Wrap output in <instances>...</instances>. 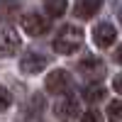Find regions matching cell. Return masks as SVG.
I'll use <instances>...</instances> for the list:
<instances>
[{"label":"cell","mask_w":122,"mask_h":122,"mask_svg":"<svg viewBox=\"0 0 122 122\" xmlns=\"http://www.w3.org/2000/svg\"><path fill=\"white\" fill-rule=\"evenodd\" d=\"M112 88H115L117 93L122 95V73H117V76H115V81H112Z\"/></svg>","instance_id":"obj_16"},{"label":"cell","mask_w":122,"mask_h":122,"mask_svg":"<svg viewBox=\"0 0 122 122\" xmlns=\"http://www.w3.org/2000/svg\"><path fill=\"white\" fill-rule=\"evenodd\" d=\"M107 120L110 122H122V100H112L107 105Z\"/></svg>","instance_id":"obj_12"},{"label":"cell","mask_w":122,"mask_h":122,"mask_svg":"<svg viewBox=\"0 0 122 122\" xmlns=\"http://www.w3.org/2000/svg\"><path fill=\"white\" fill-rule=\"evenodd\" d=\"M22 29L29 34V37H42L49 32V20L37 15V12H29V15H22Z\"/></svg>","instance_id":"obj_3"},{"label":"cell","mask_w":122,"mask_h":122,"mask_svg":"<svg viewBox=\"0 0 122 122\" xmlns=\"http://www.w3.org/2000/svg\"><path fill=\"white\" fill-rule=\"evenodd\" d=\"M54 115L59 117V122H73L78 115H81V105H78V100L76 98H64V100H59L56 107H54Z\"/></svg>","instance_id":"obj_4"},{"label":"cell","mask_w":122,"mask_h":122,"mask_svg":"<svg viewBox=\"0 0 122 122\" xmlns=\"http://www.w3.org/2000/svg\"><path fill=\"white\" fill-rule=\"evenodd\" d=\"M81 44H83V29L76 25H66V27H61V32L54 39V51L68 56V54H76Z\"/></svg>","instance_id":"obj_1"},{"label":"cell","mask_w":122,"mask_h":122,"mask_svg":"<svg viewBox=\"0 0 122 122\" xmlns=\"http://www.w3.org/2000/svg\"><path fill=\"white\" fill-rule=\"evenodd\" d=\"M44 7L49 17H61L66 12V0H44Z\"/></svg>","instance_id":"obj_11"},{"label":"cell","mask_w":122,"mask_h":122,"mask_svg":"<svg viewBox=\"0 0 122 122\" xmlns=\"http://www.w3.org/2000/svg\"><path fill=\"white\" fill-rule=\"evenodd\" d=\"M17 12H20V3H17V0H5V3H3V17L12 20Z\"/></svg>","instance_id":"obj_13"},{"label":"cell","mask_w":122,"mask_h":122,"mask_svg":"<svg viewBox=\"0 0 122 122\" xmlns=\"http://www.w3.org/2000/svg\"><path fill=\"white\" fill-rule=\"evenodd\" d=\"M12 105V95H10V90L0 86V110H7Z\"/></svg>","instance_id":"obj_14"},{"label":"cell","mask_w":122,"mask_h":122,"mask_svg":"<svg viewBox=\"0 0 122 122\" xmlns=\"http://www.w3.org/2000/svg\"><path fill=\"white\" fill-rule=\"evenodd\" d=\"M20 68H22L25 73H29V76H34V73H42V71L46 68V56H42V54L32 51V54L22 56V61H20Z\"/></svg>","instance_id":"obj_7"},{"label":"cell","mask_w":122,"mask_h":122,"mask_svg":"<svg viewBox=\"0 0 122 122\" xmlns=\"http://www.w3.org/2000/svg\"><path fill=\"white\" fill-rule=\"evenodd\" d=\"M81 122H103V120H100V115L95 112V110H90V112H86L83 117H81Z\"/></svg>","instance_id":"obj_15"},{"label":"cell","mask_w":122,"mask_h":122,"mask_svg":"<svg viewBox=\"0 0 122 122\" xmlns=\"http://www.w3.org/2000/svg\"><path fill=\"white\" fill-rule=\"evenodd\" d=\"M44 86H46V90H49L51 95H61V93H68L71 78H68V73H66L64 68H56V71H51V73L46 76Z\"/></svg>","instance_id":"obj_2"},{"label":"cell","mask_w":122,"mask_h":122,"mask_svg":"<svg viewBox=\"0 0 122 122\" xmlns=\"http://www.w3.org/2000/svg\"><path fill=\"white\" fill-rule=\"evenodd\" d=\"M115 37H117V32H115V27L110 25V22H100V25H95V29H93V42H95L100 49L112 46V44H115Z\"/></svg>","instance_id":"obj_6"},{"label":"cell","mask_w":122,"mask_h":122,"mask_svg":"<svg viewBox=\"0 0 122 122\" xmlns=\"http://www.w3.org/2000/svg\"><path fill=\"white\" fill-rule=\"evenodd\" d=\"M115 61L122 66V46H117V49H115Z\"/></svg>","instance_id":"obj_17"},{"label":"cell","mask_w":122,"mask_h":122,"mask_svg":"<svg viewBox=\"0 0 122 122\" xmlns=\"http://www.w3.org/2000/svg\"><path fill=\"white\" fill-rule=\"evenodd\" d=\"M100 7H103V0H76L73 12H76V17H81V20H88V17H93Z\"/></svg>","instance_id":"obj_8"},{"label":"cell","mask_w":122,"mask_h":122,"mask_svg":"<svg viewBox=\"0 0 122 122\" xmlns=\"http://www.w3.org/2000/svg\"><path fill=\"white\" fill-rule=\"evenodd\" d=\"M117 17H120V22H122V0L117 3Z\"/></svg>","instance_id":"obj_18"},{"label":"cell","mask_w":122,"mask_h":122,"mask_svg":"<svg viewBox=\"0 0 122 122\" xmlns=\"http://www.w3.org/2000/svg\"><path fill=\"white\" fill-rule=\"evenodd\" d=\"M20 49V37L15 34L12 27H0V59L5 56H12L15 51Z\"/></svg>","instance_id":"obj_5"},{"label":"cell","mask_w":122,"mask_h":122,"mask_svg":"<svg viewBox=\"0 0 122 122\" xmlns=\"http://www.w3.org/2000/svg\"><path fill=\"white\" fill-rule=\"evenodd\" d=\"M78 71L86 73V76H100V73H103V61H100L98 56L88 54L83 61H78Z\"/></svg>","instance_id":"obj_9"},{"label":"cell","mask_w":122,"mask_h":122,"mask_svg":"<svg viewBox=\"0 0 122 122\" xmlns=\"http://www.w3.org/2000/svg\"><path fill=\"white\" fill-rule=\"evenodd\" d=\"M103 95H105L103 83H86L83 86V98L88 103H98V100H103Z\"/></svg>","instance_id":"obj_10"}]
</instances>
